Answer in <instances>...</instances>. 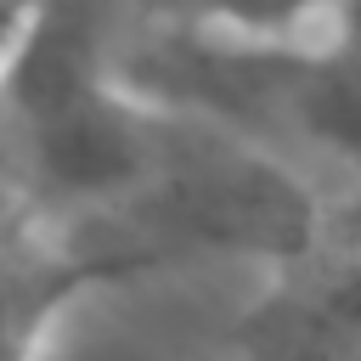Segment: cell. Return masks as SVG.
Listing matches in <instances>:
<instances>
[{
  "mask_svg": "<svg viewBox=\"0 0 361 361\" xmlns=\"http://www.w3.org/2000/svg\"><path fill=\"white\" fill-rule=\"evenodd\" d=\"M350 0H197L192 28L248 45H333Z\"/></svg>",
  "mask_w": 361,
  "mask_h": 361,
  "instance_id": "2",
  "label": "cell"
},
{
  "mask_svg": "<svg viewBox=\"0 0 361 361\" xmlns=\"http://www.w3.org/2000/svg\"><path fill=\"white\" fill-rule=\"evenodd\" d=\"M6 141L23 192L51 214L130 209L169 164L164 113L124 90L79 0H28L6 56Z\"/></svg>",
  "mask_w": 361,
  "mask_h": 361,
  "instance_id": "1",
  "label": "cell"
},
{
  "mask_svg": "<svg viewBox=\"0 0 361 361\" xmlns=\"http://www.w3.org/2000/svg\"><path fill=\"white\" fill-rule=\"evenodd\" d=\"M28 6H11L0 11V135H6V56H11V39H17V23H23Z\"/></svg>",
  "mask_w": 361,
  "mask_h": 361,
  "instance_id": "5",
  "label": "cell"
},
{
  "mask_svg": "<svg viewBox=\"0 0 361 361\" xmlns=\"http://www.w3.org/2000/svg\"><path fill=\"white\" fill-rule=\"evenodd\" d=\"M39 327V299L17 282H0V361H23Z\"/></svg>",
  "mask_w": 361,
  "mask_h": 361,
  "instance_id": "4",
  "label": "cell"
},
{
  "mask_svg": "<svg viewBox=\"0 0 361 361\" xmlns=\"http://www.w3.org/2000/svg\"><path fill=\"white\" fill-rule=\"evenodd\" d=\"M11 6H28V0H0V11H11Z\"/></svg>",
  "mask_w": 361,
  "mask_h": 361,
  "instance_id": "6",
  "label": "cell"
},
{
  "mask_svg": "<svg viewBox=\"0 0 361 361\" xmlns=\"http://www.w3.org/2000/svg\"><path fill=\"white\" fill-rule=\"evenodd\" d=\"M316 327L338 344H361V254H344L316 282Z\"/></svg>",
  "mask_w": 361,
  "mask_h": 361,
  "instance_id": "3",
  "label": "cell"
}]
</instances>
